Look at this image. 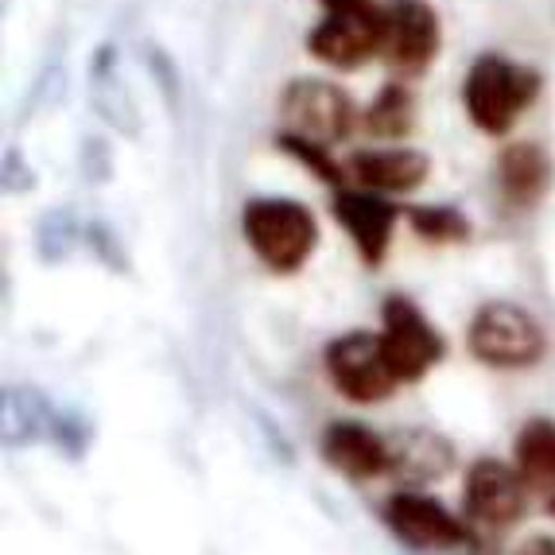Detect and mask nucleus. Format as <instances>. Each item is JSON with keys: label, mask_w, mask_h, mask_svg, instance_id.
<instances>
[{"label": "nucleus", "mask_w": 555, "mask_h": 555, "mask_svg": "<svg viewBox=\"0 0 555 555\" xmlns=\"http://www.w3.org/2000/svg\"><path fill=\"white\" fill-rule=\"evenodd\" d=\"M544 90L540 70L525 63H513L505 55H481L470 63L463 82V105L470 113V125L486 137H505L517 125V117L537 102Z\"/></svg>", "instance_id": "1"}, {"label": "nucleus", "mask_w": 555, "mask_h": 555, "mask_svg": "<svg viewBox=\"0 0 555 555\" xmlns=\"http://www.w3.org/2000/svg\"><path fill=\"white\" fill-rule=\"evenodd\" d=\"M241 233L257 260L272 272H299L319 245V222L299 198H249Z\"/></svg>", "instance_id": "2"}, {"label": "nucleus", "mask_w": 555, "mask_h": 555, "mask_svg": "<svg viewBox=\"0 0 555 555\" xmlns=\"http://www.w3.org/2000/svg\"><path fill=\"white\" fill-rule=\"evenodd\" d=\"M280 120L292 137L334 149L358 132V102L326 78H292L280 93Z\"/></svg>", "instance_id": "3"}, {"label": "nucleus", "mask_w": 555, "mask_h": 555, "mask_svg": "<svg viewBox=\"0 0 555 555\" xmlns=\"http://www.w3.org/2000/svg\"><path fill=\"white\" fill-rule=\"evenodd\" d=\"M466 343H470L474 358L493 370H532L547 350L544 326L537 323V315H528L525 307L509 304V299H493V304L478 307Z\"/></svg>", "instance_id": "4"}, {"label": "nucleus", "mask_w": 555, "mask_h": 555, "mask_svg": "<svg viewBox=\"0 0 555 555\" xmlns=\"http://www.w3.org/2000/svg\"><path fill=\"white\" fill-rule=\"evenodd\" d=\"M380 350L389 361L392 377L420 380L431 365H439L447 353L443 334L431 326V319L420 311L408 296H389L380 307Z\"/></svg>", "instance_id": "5"}, {"label": "nucleus", "mask_w": 555, "mask_h": 555, "mask_svg": "<svg viewBox=\"0 0 555 555\" xmlns=\"http://www.w3.org/2000/svg\"><path fill=\"white\" fill-rule=\"evenodd\" d=\"M389 9H358V12H326L315 28L307 31V51L334 70H358L385 51Z\"/></svg>", "instance_id": "6"}, {"label": "nucleus", "mask_w": 555, "mask_h": 555, "mask_svg": "<svg viewBox=\"0 0 555 555\" xmlns=\"http://www.w3.org/2000/svg\"><path fill=\"white\" fill-rule=\"evenodd\" d=\"M326 373H331L334 389L358 404H377V400L392 397V389L400 385L385 361L380 338L370 331H350L334 338L326 346Z\"/></svg>", "instance_id": "7"}, {"label": "nucleus", "mask_w": 555, "mask_h": 555, "mask_svg": "<svg viewBox=\"0 0 555 555\" xmlns=\"http://www.w3.org/2000/svg\"><path fill=\"white\" fill-rule=\"evenodd\" d=\"M443 47V24L439 12L427 0H392L389 4V31H385V51L380 59L389 63V70L408 82L431 70Z\"/></svg>", "instance_id": "8"}, {"label": "nucleus", "mask_w": 555, "mask_h": 555, "mask_svg": "<svg viewBox=\"0 0 555 555\" xmlns=\"http://www.w3.org/2000/svg\"><path fill=\"white\" fill-rule=\"evenodd\" d=\"M528 509V486L513 466L498 459H481L466 474L463 490V520L481 532H505Z\"/></svg>", "instance_id": "9"}, {"label": "nucleus", "mask_w": 555, "mask_h": 555, "mask_svg": "<svg viewBox=\"0 0 555 555\" xmlns=\"http://www.w3.org/2000/svg\"><path fill=\"white\" fill-rule=\"evenodd\" d=\"M385 520L397 532V540L420 552H447V547H466L474 540V528L463 517H451L436 498L416 490L392 493Z\"/></svg>", "instance_id": "10"}, {"label": "nucleus", "mask_w": 555, "mask_h": 555, "mask_svg": "<svg viewBox=\"0 0 555 555\" xmlns=\"http://www.w3.org/2000/svg\"><path fill=\"white\" fill-rule=\"evenodd\" d=\"M334 218L353 237L361 260L370 269H377L380 260H385V253H389L392 225H397V206L385 195H373V191H338L334 195Z\"/></svg>", "instance_id": "11"}, {"label": "nucleus", "mask_w": 555, "mask_h": 555, "mask_svg": "<svg viewBox=\"0 0 555 555\" xmlns=\"http://www.w3.org/2000/svg\"><path fill=\"white\" fill-rule=\"evenodd\" d=\"M358 186L373 191V195H408L416 186L427 183L431 176V159L420 149H361L346 164Z\"/></svg>", "instance_id": "12"}, {"label": "nucleus", "mask_w": 555, "mask_h": 555, "mask_svg": "<svg viewBox=\"0 0 555 555\" xmlns=\"http://www.w3.org/2000/svg\"><path fill=\"white\" fill-rule=\"evenodd\" d=\"M323 454L334 470H343L353 481L377 478V474L392 470L389 439H380L377 431L353 424V420H338V424L326 427Z\"/></svg>", "instance_id": "13"}, {"label": "nucleus", "mask_w": 555, "mask_h": 555, "mask_svg": "<svg viewBox=\"0 0 555 555\" xmlns=\"http://www.w3.org/2000/svg\"><path fill=\"white\" fill-rule=\"evenodd\" d=\"M498 186L509 206H537L552 186V156L537 140H513L498 156Z\"/></svg>", "instance_id": "14"}, {"label": "nucleus", "mask_w": 555, "mask_h": 555, "mask_svg": "<svg viewBox=\"0 0 555 555\" xmlns=\"http://www.w3.org/2000/svg\"><path fill=\"white\" fill-rule=\"evenodd\" d=\"M416 117H420V102L416 90L408 82H385L377 90L365 113H361V129L370 132L373 140H389V144H400L416 132Z\"/></svg>", "instance_id": "15"}, {"label": "nucleus", "mask_w": 555, "mask_h": 555, "mask_svg": "<svg viewBox=\"0 0 555 555\" xmlns=\"http://www.w3.org/2000/svg\"><path fill=\"white\" fill-rule=\"evenodd\" d=\"M513 459H517V474L528 490L555 501V420H528L520 427Z\"/></svg>", "instance_id": "16"}, {"label": "nucleus", "mask_w": 555, "mask_h": 555, "mask_svg": "<svg viewBox=\"0 0 555 555\" xmlns=\"http://www.w3.org/2000/svg\"><path fill=\"white\" fill-rule=\"evenodd\" d=\"M408 222L431 245H447V241H466L470 237V222L459 206H412Z\"/></svg>", "instance_id": "17"}, {"label": "nucleus", "mask_w": 555, "mask_h": 555, "mask_svg": "<svg viewBox=\"0 0 555 555\" xmlns=\"http://www.w3.org/2000/svg\"><path fill=\"white\" fill-rule=\"evenodd\" d=\"M276 144H280V152H287L296 164H304L315 179H323V183H331V186H338V191H343L346 167L331 156V149H323V144H311V140H299V137H292V132H280Z\"/></svg>", "instance_id": "18"}, {"label": "nucleus", "mask_w": 555, "mask_h": 555, "mask_svg": "<svg viewBox=\"0 0 555 555\" xmlns=\"http://www.w3.org/2000/svg\"><path fill=\"white\" fill-rule=\"evenodd\" d=\"M517 555H555V537H528L525 544L517 547Z\"/></svg>", "instance_id": "19"}, {"label": "nucleus", "mask_w": 555, "mask_h": 555, "mask_svg": "<svg viewBox=\"0 0 555 555\" xmlns=\"http://www.w3.org/2000/svg\"><path fill=\"white\" fill-rule=\"evenodd\" d=\"M326 12H358V9H370V0H319Z\"/></svg>", "instance_id": "20"}, {"label": "nucleus", "mask_w": 555, "mask_h": 555, "mask_svg": "<svg viewBox=\"0 0 555 555\" xmlns=\"http://www.w3.org/2000/svg\"><path fill=\"white\" fill-rule=\"evenodd\" d=\"M547 505H552V513H555V501H547Z\"/></svg>", "instance_id": "21"}]
</instances>
